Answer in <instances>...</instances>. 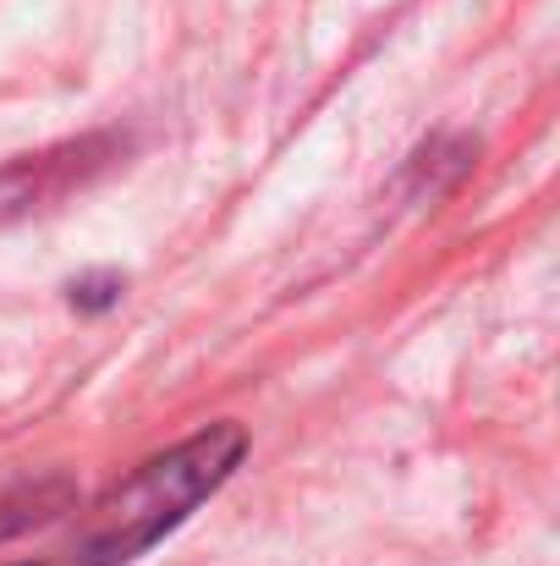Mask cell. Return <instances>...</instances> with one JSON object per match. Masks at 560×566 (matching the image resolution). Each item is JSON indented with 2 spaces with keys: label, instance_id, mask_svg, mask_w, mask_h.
<instances>
[{
  "label": "cell",
  "instance_id": "obj_1",
  "mask_svg": "<svg viewBox=\"0 0 560 566\" xmlns=\"http://www.w3.org/2000/svg\"><path fill=\"white\" fill-rule=\"evenodd\" d=\"M247 457V429L242 423H209L192 440L149 457L138 473H127L99 506L83 534L88 566H127L144 551H155L187 512H198Z\"/></svg>",
  "mask_w": 560,
  "mask_h": 566
}]
</instances>
